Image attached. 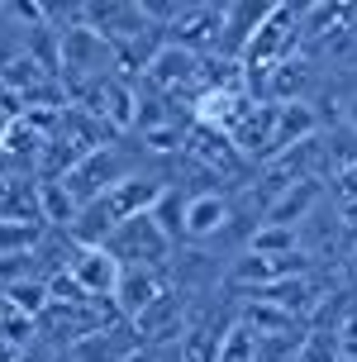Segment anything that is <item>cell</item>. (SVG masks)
Here are the masks:
<instances>
[{
	"label": "cell",
	"mask_w": 357,
	"mask_h": 362,
	"mask_svg": "<svg viewBox=\"0 0 357 362\" xmlns=\"http://www.w3.org/2000/svg\"><path fill=\"white\" fill-rule=\"evenodd\" d=\"M162 196H167V181L162 177L134 172V177H124L119 186H110L105 196H95L90 205H81L76 219H71V229H67V238L81 243V248H105L119 224H129L134 215H153Z\"/></svg>",
	"instance_id": "1"
},
{
	"label": "cell",
	"mask_w": 357,
	"mask_h": 362,
	"mask_svg": "<svg viewBox=\"0 0 357 362\" xmlns=\"http://www.w3.org/2000/svg\"><path fill=\"white\" fill-rule=\"evenodd\" d=\"M105 248L119 267H167V257L177 253V243L158 224V215H134L129 224L115 229V238Z\"/></svg>",
	"instance_id": "2"
},
{
	"label": "cell",
	"mask_w": 357,
	"mask_h": 362,
	"mask_svg": "<svg viewBox=\"0 0 357 362\" xmlns=\"http://www.w3.org/2000/svg\"><path fill=\"white\" fill-rule=\"evenodd\" d=\"M134 172H139V167L129 163V158H124L115 144H105V148L86 153L81 163L71 167L67 177H62V186L71 191V200H76V205H90L95 196H105L110 186H119V181L134 177Z\"/></svg>",
	"instance_id": "3"
},
{
	"label": "cell",
	"mask_w": 357,
	"mask_h": 362,
	"mask_svg": "<svg viewBox=\"0 0 357 362\" xmlns=\"http://www.w3.org/2000/svg\"><path fill=\"white\" fill-rule=\"evenodd\" d=\"M224 10L229 5H181L177 19L162 29V38L186 48V53H196V57H210L224 43Z\"/></svg>",
	"instance_id": "4"
},
{
	"label": "cell",
	"mask_w": 357,
	"mask_h": 362,
	"mask_svg": "<svg viewBox=\"0 0 357 362\" xmlns=\"http://www.w3.org/2000/svg\"><path fill=\"white\" fill-rule=\"evenodd\" d=\"M233 219V200L224 191H205V196H181V243H210L229 229Z\"/></svg>",
	"instance_id": "5"
},
{
	"label": "cell",
	"mask_w": 357,
	"mask_h": 362,
	"mask_svg": "<svg viewBox=\"0 0 357 362\" xmlns=\"http://www.w3.org/2000/svg\"><path fill=\"white\" fill-rule=\"evenodd\" d=\"M324 205V181L320 177H305V181H291L286 191L267 200V210H262V224H276V229H295L300 234L305 219H315Z\"/></svg>",
	"instance_id": "6"
},
{
	"label": "cell",
	"mask_w": 357,
	"mask_h": 362,
	"mask_svg": "<svg viewBox=\"0 0 357 362\" xmlns=\"http://www.w3.org/2000/svg\"><path fill=\"white\" fill-rule=\"evenodd\" d=\"M67 272L76 276V286L86 291L90 300H115V286H119V262L110 257V248H71V262Z\"/></svg>",
	"instance_id": "7"
},
{
	"label": "cell",
	"mask_w": 357,
	"mask_h": 362,
	"mask_svg": "<svg viewBox=\"0 0 357 362\" xmlns=\"http://www.w3.org/2000/svg\"><path fill=\"white\" fill-rule=\"evenodd\" d=\"M162 296H172L167 267H124L119 272V286H115V305L124 310L129 320L143 315L148 305H158Z\"/></svg>",
	"instance_id": "8"
},
{
	"label": "cell",
	"mask_w": 357,
	"mask_h": 362,
	"mask_svg": "<svg viewBox=\"0 0 357 362\" xmlns=\"http://www.w3.org/2000/svg\"><path fill=\"white\" fill-rule=\"evenodd\" d=\"M248 253H257V257H295V253H305L300 248V234L295 229H276V224H257L248 234Z\"/></svg>",
	"instance_id": "9"
},
{
	"label": "cell",
	"mask_w": 357,
	"mask_h": 362,
	"mask_svg": "<svg viewBox=\"0 0 357 362\" xmlns=\"http://www.w3.org/2000/svg\"><path fill=\"white\" fill-rule=\"evenodd\" d=\"M48 238V224L38 219H19V224H0V257H19V253H38Z\"/></svg>",
	"instance_id": "10"
},
{
	"label": "cell",
	"mask_w": 357,
	"mask_h": 362,
	"mask_svg": "<svg viewBox=\"0 0 357 362\" xmlns=\"http://www.w3.org/2000/svg\"><path fill=\"white\" fill-rule=\"evenodd\" d=\"M252 358H257V334H252L243 320H233V325L219 334L214 362H252Z\"/></svg>",
	"instance_id": "11"
},
{
	"label": "cell",
	"mask_w": 357,
	"mask_h": 362,
	"mask_svg": "<svg viewBox=\"0 0 357 362\" xmlns=\"http://www.w3.org/2000/svg\"><path fill=\"white\" fill-rule=\"evenodd\" d=\"M324 191L339 200V210H357V163L324 172Z\"/></svg>",
	"instance_id": "12"
},
{
	"label": "cell",
	"mask_w": 357,
	"mask_h": 362,
	"mask_svg": "<svg viewBox=\"0 0 357 362\" xmlns=\"http://www.w3.org/2000/svg\"><path fill=\"white\" fill-rule=\"evenodd\" d=\"M334 348H339V362H357V310L339 325V344Z\"/></svg>",
	"instance_id": "13"
},
{
	"label": "cell",
	"mask_w": 357,
	"mask_h": 362,
	"mask_svg": "<svg viewBox=\"0 0 357 362\" xmlns=\"http://www.w3.org/2000/svg\"><path fill=\"white\" fill-rule=\"evenodd\" d=\"M15 362H53V353H43V348L29 344V348H19V353H15Z\"/></svg>",
	"instance_id": "14"
},
{
	"label": "cell",
	"mask_w": 357,
	"mask_h": 362,
	"mask_svg": "<svg viewBox=\"0 0 357 362\" xmlns=\"http://www.w3.org/2000/svg\"><path fill=\"white\" fill-rule=\"evenodd\" d=\"M353 29H357V19H353Z\"/></svg>",
	"instance_id": "15"
}]
</instances>
